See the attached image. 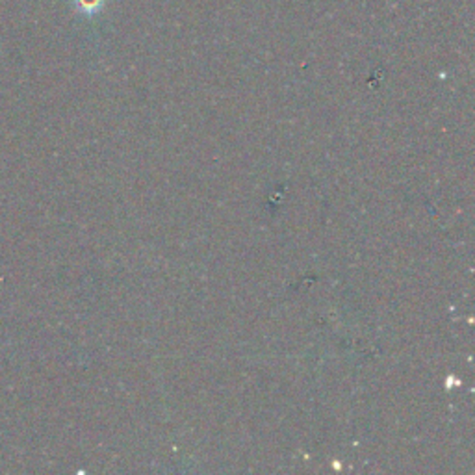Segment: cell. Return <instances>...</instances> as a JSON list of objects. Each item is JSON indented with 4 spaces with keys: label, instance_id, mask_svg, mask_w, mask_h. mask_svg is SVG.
Segmentation results:
<instances>
[{
    "label": "cell",
    "instance_id": "6da1fadb",
    "mask_svg": "<svg viewBox=\"0 0 475 475\" xmlns=\"http://www.w3.org/2000/svg\"><path fill=\"white\" fill-rule=\"evenodd\" d=\"M100 3L102 0H75V5L81 12H86V14H93L100 8Z\"/></svg>",
    "mask_w": 475,
    "mask_h": 475
}]
</instances>
